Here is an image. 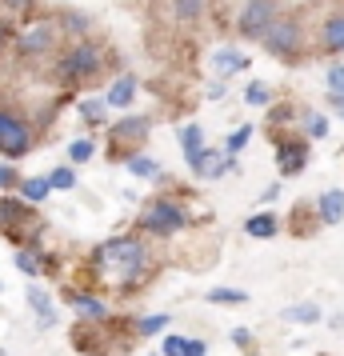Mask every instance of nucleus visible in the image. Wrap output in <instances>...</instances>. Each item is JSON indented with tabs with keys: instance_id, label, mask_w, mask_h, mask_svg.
Listing matches in <instances>:
<instances>
[{
	"instance_id": "obj_20",
	"label": "nucleus",
	"mask_w": 344,
	"mask_h": 356,
	"mask_svg": "<svg viewBox=\"0 0 344 356\" xmlns=\"http://www.w3.org/2000/svg\"><path fill=\"white\" fill-rule=\"evenodd\" d=\"M129 172H132V177H145V180H156V177H161V164L152 161V156L132 152V156H129Z\"/></svg>"
},
{
	"instance_id": "obj_39",
	"label": "nucleus",
	"mask_w": 344,
	"mask_h": 356,
	"mask_svg": "<svg viewBox=\"0 0 344 356\" xmlns=\"http://www.w3.org/2000/svg\"><path fill=\"white\" fill-rule=\"evenodd\" d=\"M328 104H332V108L344 116V92H328Z\"/></svg>"
},
{
	"instance_id": "obj_9",
	"label": "nucleus",
	"mask_w": 344,
	"mask_h": 356,
	"mask_svg": "<svg viewBox=\"0 0 344 356\" xmlns=\"http://www.w3.org/2000/svg\"><path fill=\"white\" fill-rule=\"evenodd\" d=\"M304 164H309V140H280L277 145V168L284 177H296V172H304Z\"/></svg>"
},
{
	"instance_id": "obj_21",
	"label": "nucleus",
	"mask_w": 344,
	"mask_h": 356,
	"mask_svg": "<svg viewBox=\"0 0 344 356\" xmlns=\"http://www.w3.org/2000/svg\"><path fill=\"white\" fill-rule=\"evenodd\" d=\"M181 148H184V161L204 148V132H200V124H184L181 129Z\"/></svg>"
},
{
	"instance_id": "obj_2",
	"label": "nucleus",
	"mask_w": 344,
	"mask_h": 356,
	"mask_svg": "<svg viewBox=\"0 0 344 356\" xmlns=\"http://www.w3.org/2000/svg\"><path fill=\"white\" fill-rule=\"evenodd\" d=\"M140 228L152 232V236H177L188 228V209L177 204L172 196H156V200H148L145 212H140Z\"/></svg>"
},
{
	"instance_id": "obj_22",
	"label": "nucleus",
	"mask_w": 344,
	"mask_h": 356,
	"mask_svg": "<svg viewBox=\"0 0 344 356\" xmlns=\"http://www.w3.org/2000/svg\"><path fill=\"white\" fill-rule=\"evenodd\" d=\"M284 321H293V324H316V321H320V308H316V305H293V308H284Z\"/></svg>"
},
{
	"instance_id": "obj_26",
	"label": "nucleus",
	"mask_w": 344,
	"mask_h": 356,
	"mask_svg": "<svg viewBox=\"0 0 344 356\" xmlns=\"http://www.w3.org/2000/svg\"><path fill=\"white\" fill-rule=\"evenodd\" d=\"M17 268L28 276H40V268H44V260L36 257V248H20L17 252Z\"/></svg>"
},
{
	"instance_id": "obj_18",
	"label": "nucleus",
	"mask_w": 344,
	"mask_h": 356,
	"mask_svg": "<svg viewBox=\"0 0 344 356\" xmlns=\"http://www.w3.org/2000/svg\"><path fill=\"white\" fill-rule=\"evenodd\" d=\"M17 188H20V196L28 200V204H40V200H49V193H52V184L44 177H28V180H17Z\"/></svg>"
},
{
	"instance_id": "obj_10",
	"label": "nucleus",
	"mask_w": 344,
	"mask_h": 356,
	"mask_svg": "<svg viewBox=\"0 0 344 356\" xmlns=\"http://www.w3.org/2000/svg\"><path fill=\"white\" fill-rule=\"evenodd\" d=\"M52 44H56V24H52V20H36L33 29L20 36V52H24V56L52 52Z\"/></svg>"
},
{
	"instance_id": "obj_29",
	"label": "nucleus",
	"mask_w": 344,
	"mask_h": 356,
	"mask_svg": "<svg viewBox=\"0 0 344 356\" xmlns=\"http://www.w3.org/2000/svg\"><path fill=\"white\" fill-rule=\"evenodd\" d=\"M248 140H252V124H245V129H236L229 136V145H224V152H229V156H236V152H240V148L248 145Z\"/></svg>"
},
{
	"instance_id": "obj_5",
	"label": "nucleus",
	"mask_w": 344,
	"mask_h": 356,
	"mask_svg": "<svg viewBox=\"0 0 344 356\" xmlns=\"http://www.w3.org/2000/svg\"><path fill=\"white\" fill-rule=\"evenodd\" d=\"M28 148H33V129L20 116L0 113V152L8 161H20V156H28Z\"/></svg>"
},
{
	"instance_id": "obj_27",
	"label": "nucleus",
	"mask_w": 344,
	"mask_h": 356,
	"mask_svg": "<svg viewBox=\"0 0 344 356\" xmlns=\"http://www.w3.org/2000/svg\"><path fill=\"white\" fill-rule=\"evenodd\" d=\"M92 152H97V140H88V136H84V140H72V145H68V161L84 164V161H92Z\"/></svg>"
},
{
	"instance_id": "obj_1",
	"label": "nucleus",
	"mask_w": 344,
	"mask_h": 356,
	"mask_svg": "<svg viewBox=\"0 0 344 356\" xmlns=\"http://www.w3.org/2000/svg\"><path fill=\"white\" fill-rule=\"evenodd\" d=\"M145 264H148V252H145V244L136 241V236L104 241L97 252H92V268H97V276L104 280V284H113V289L132 284L136 276L145 273Z\"/></svg>"
},
{
	"instance_id": "obj_19",
	"label": "nucleus",
	"mask_w": 344,
	"mask_h": 356,
	"mask_svg": "<svg viewBox=\"0 0 344 356\" xmlns=\"http://www.w3.org/2000/svg\"><path fill=\"white\" fill-rule=\"evenodd\" d=\"M28 305L36 308V316H40V324H44V328H49V324L56 321V316H52V300H49V292L40 289V284H33V289H28Z\"/></svg>"
},
{
	"instance_id": "obj_13",
	"label": "nucleus",
	"mask_w": 344,
	"mask_h": 356,
	"mask_svg": "<svg viewBox=\"0 0 344 356\" xmlns=\"http://www.w3.org/2000/svg\"><path fill=\"white\" fill-rule=\"evenodd\" d=\"M316 216H320V225H341L344 220V193L341 188L320 193V200H316Z\"/></svg>"
},
{
	"instance_id": "obj_6",
	"label": "nucleus",
	"mask_w": 344,
	"mask_h": 356,
	"mask_svg": "<svg viewBox=\"0 0 344 356\" xmlns=\"http://www.w3.org/2000/svg\"><path fill=\"white\" fill-rule=\"evenodd\" d=\"M277 20V0H245V8H240V17H236V29L240 36L248 40H261L264 29Z\"/></svg>"
},
{
	"instance_id": "obj_17",
	"label": "nucleus",
	"mask_w": 344,
	"mask_h": 356,
	"mask_svg": "<svg viewBox=\"0 0 344 356\" xmlns=\"http://www.w3.org/2000/svg\"><path fill=\"white\" fill-rule=\"evenodd\" d=\"M28 216H33V212L24 209L20 200H8V196H0V228H8V232H13L17 225H28Z\"/></svg>"
},
{
	"instance_id": "obj_32",
	"label": "nucleus",
	"mask_w": 344,
	"mask_h": 356,
	"mask_svg": "<svg viewBox=\"0 0 344 356\" xmlns=\"http://www.w3.org/2000/svg\"><path fill=\"white\" fill-rule=\"evenodd\" d=\"M200 4H204V0H177V17H181V20H197L200 17Z\"/></svg>"
},
{
	"instance_id": "obj_11",
	"label": "nucleus",
	"mask_w": 344,
	"mask_h": 356,
	"mask_svg": "<svg viewBox=\"0 0 344 356\" xmlns=\"http://www.w3.org/2000/svg\"><path fill=\"white\" fill-rule=\"evenodd\" d=\"M248 68V56L240 49H216L213 52V72L224 81V76H236V72H245Z\"/></svg>"
},
{
	"instance_id": "obj_12",
	"label": "nucleus",
	"mask_w": 344,
	"mask_h": 356,
	"mask_svg": "<svg viewBox=\"0 0 344 356\" xmlns=\"http://www.w3.org/2000/svg\"><path fill=\"white\" fill-rule=\"evenodd\" d=\"M320 52H328V56L344 52V13H336L320 24Z\"/></svg>"
},
{
	"instance_id": "obj_23",
	"label": "nucleus",
	"mask_w": 344,
	"mask_h": 356,
	"mask_svg": "<svg viewBox=\"0 0 344 356\" xmlns=\"http://www.w3.org/2000/svg\"><path fill=\"white\" fill-rule=\"evenodd\" d=\"M304 136H309V140H325L328 136V116L325 113H304Z\"/></svg>"
},
{
	"instance_id": "obj_38",
	"label": "nucleus",
	"mask_w": 344,
	"mask_h": 356,
	"mask_svg": "<svg viewBox=\"0 0 344 356\" xmlns=\"http://www.w3.org/2000/svg\"><path fill=\"white\" fill-rule=\"evenodd\" d=\"M4 4H8V8H13V13H28V8H33V0H4Z\"/></svg>"
},
{
	"instance_id": "obj_16",
	"label": "nucleus",
	"mask_w": 344,
	"mask_h": 356,
	"mask_svg": "<svg viewBox=\"0 0 344 356\" xmlns=\"http://www.w3.org/2000/svg\"><path fill=\"white\" fill-rule=\"evenodd\" d=\"M68 305L76 308L84 321H104V316H108L104 300H97V296H84V292H68Z\"/></svg>"
},
{
	"instance_id": "obj_8",
	"label": "nucleus",
	"mask_w": 344,
	"mask_h": 356,
	"mask_svg": "<svg viewBox=\"0 0 344 356\" xmlns=\"http://www.w3.org/2000/svg\"><path fill=\"white\" fill-rule=\"evenodd\" d=\"M152 132V120L148 116H124L120 124H113V156H120V148H136L145 145V136Z\"/></svg>"
},
{
	"instance_id": "obj_28",
	"label": "nucleus",
	"mask_w": 344,
	"mask_h": 356,
	"mask_svg": "<svg viewBox=\"0 0 344 356\" xmlns=\"http://www.w3.org/2000/svg\"><path fill=\"white\" fill-rule=\"evenodd\" d=\"M104 108H108V100H81V116L88 124H104Z\"/></svg>"
},
{
	"instance_id": "obj_30",
	"label": "nucleus",
	"mask_w": 344,
	"mask_h": 356,
	"mask_svg": "<svg viewBox=\"0 0 344 356\" xmlns=\"http://www.w3.org/2000/svg\"><path fill=\"white\" fill-rule=\"evenodd\" d=\"M49 184L60 188V193H68V188H76V172H72V168H56V172L49 177Z\"/></svg>"
},
{
	"instance_id": "obj_31",
	"label": "nucleus",
	"mask_w": 344,
	"mask_h": 356,
	"mask_svg": "<svg viewBox=\"0 0 344 356\" xmlns=\"http://www.w3.org/2000/svg\"><path fill=\"white\" fill-rule=\"evenodd\" d=\"M161 328H168V312H156V316H145V321L136 324V332H140V337H148V332H161Z\"/></svg>"
},
{
	"instance_id": "obj_33",
	"label": "nucleus",
	"mask_w": 344,
	"mask_h": 356,
	"mask_svg": "<svg viewBox=\"0 0 344 356\" xmlns=\"http://www.w3.org/2000/svg\"><path fill=\"white\" fill-rule=\"evenodd\" d=\"M325 81H328V92H344V65H332Z\"/></svg>"
},
{
	"instance_id": "obj_34",
	"label": "nucleus",
	"mask_w": 344,
	"mask_h": 356,
	"mask_svg": "<svg viewBox=\"0 0 344 356\" xmlns=\"http://www.w3.org/2000/svg\"><path fill=\"white\" fill-rule=\"evenodd\" d=\"M161 353L164 356H181L184 353V337H164L161 340Z\"/></svg>"
},
{
	"instance_id": "obj_24",
	"label": "nucleus",
	"mask_w": 344,
	"mask_h": 356,
	"mask_svg": "<svg viewBox=\"0 0 344 356\" xmlns=\"http://www.w3.org/2000/svg\"><path fill=\"white\" fill-rule=\"evenodd\" d=\"M204 300H208V305H245L248 296L240 289H208L204 292Z\"/></svg>"
},
{
	"instance_id": "obj_14",
	"label": "nucleus",
	"mask_w": 344,
	"mask_h": 356,
	"mask_svg": "<svg viewBox=\"0 0 344 356\" xmlns=\"http://www.w3.org/2000/svg\"><path fill=\"white\" fill-rule=\"evenodd\" d=\"M132 97H136V76H116L113 81V88L104 92V100H108V108H129L132 104Z\"/></svg>"
},
{
	"instance_id": "obj_25",
	"label": "nucleus",
	"mask_w": 344,
	"mask_h": 356,
	"mask_svg": "<svg viewBox=\"0 0 344 356\" xmlns=\"http://www.w3.org/2000/svg\"><path fill=\"white\" fill-rule=\"evenodd\" d=\"M245 104H256V108H261V104H272V88L264 81H252L245 88Z\"/></svg>"
},
{
	"instance_id": "obj_3",
	"label": "nucleus",
	"mask_w": 344,
	"mask_h": 356,
	"mask_svg": "<svg viewBox=\"0 0 344 356\" xmlns=\"http://www.w3.org/2000/svg\"><path fill=\"white\" fill-rule=\"evenodd\" d=\"M261 44L272 52V56H280V60H300V52H304L300 20H296V17H277L268 29H264Z\"/></svg>"
},
{
	"instance_id": "obj_36",
	"label": "nucleus",
	"mask_w": 344,
	"mask_h": 356,
	"mask_svg": "<svg viewBox=\"0 0 344 356\" xmlns=\"http://www.w3.org/2000/svg\"><path fill=\"white\" fill-rule=\"evenodd\" d=\"M181 356H208V344H204V340H184Z\"/></svg>"
},
{
	"instance_id": "obj_41",
	"label": "nucleus",
	"mask_w": 344,
	"mask_h": 356,
	"mask_svg": "<svg viewBox=\"0 0 344 356\" xmlns=\"http://www.w3.org/2000/svg\"><path fill=\"white\" fill-rule=\"evenodd\" d=\"M208 100H224V81H220V84H213V88H208Z\"/></svg>"
},
{
	"instance_id": "obj_40",
	"label": "nucleus",
	"mask_w": 344,
	"mask_h": 356,
	"mask_svg": "<svg viewBox=\"0 0 344 356\" xmlns=\"http://www.w3.org/2000/svg\"><path fill=\"white\" fill-rule=\"evenodd\" d=\"M8 40H13V24H4V20H0V49H4Z\"/></svg>"
},
{
	"instance_id": "obj_4",
	"label": "nucleus",
	"mask_w": 344,
	"mask_h": 356,
	"mask_svg": "<svg viewBox=\"0 0 344 356\" xmlns=\"http://www.w3.org/2000/svg\"><path fill=\"white\" fill-rule=\"evenodd\" d=\"M104 65V56H100L97 44H76V49H68L60 56V81L68 84H81V81H92Z\"/></svg>"
},
{
	"instance_id": "obj_37",
	"label": "nucleus",
	"mask_w": 344,
	"mask_h": 356,
	"mask_svg": "<svg viewBox=\"0 0 344 356\" xmlns=\"http://www.w3.org/2000/svg\"><path fill=\"white\" fill-rule=\"evenodd\" d=\"M232 344L236 348H252V332L248 328H232Z\"/></svg>"
},
{
	"instance_id": "obj_7",
	"label": "nucleus",
	"mask_w": 344,
	"mask_h": 356,
	"mask_svg": "<svg viewBox=\"0 0 344 356\" xmlns=\"http://www.w3.org/2000/svg\"><path fill=\"white\" fill-rule=\"evenodd\" d=\"M188 168H193L200 180H216V177H224V172H232V168H236V161H232L229 152L200 148V152H193V156H188Z\"/></svg>"
},
{
	"instance_id": "obj_35",
	"label": "nucleus",
	"mask_w": 344,
	"mask_h": 356,
	"mask_svg": "<svg viewBox=\"0 0 344 356\" xmlns=\"http://www.w3.org/2000/svg\"><path fill=\"white\" fill-rule=\"evenodd\" d=\"M17 168L13 164H0V188H17Z\"/></svg>"
},
{
	"instance_id": "obj_15",
	"label": "nucleus",
	"mask_w": 344,
	"mask_h": 356,
	"mask_svg": "<svg viewBox=\"0 0 344 356\" xmlns=\"http://www.w3.org/2000/svg\"><path fill=\"white\" fill-rule=\"evenodd\" d=\"M245 232H248V236H256V241L277 236V232H280L277 212H256V216H248V220H245Z\"/></svg>"
}]
</instances>
